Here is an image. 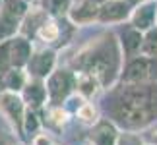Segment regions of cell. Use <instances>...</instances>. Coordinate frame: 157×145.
I'll list each match as a JSON object with an SVG mask.
<instances>
[{
	"label": "cell",
	"mask_w": 157,
	"mask_h": 145,
	"mask_svg": "<svg viewBox=\"0 0 157 145\" xmlns=\"http://www.w3.org/2000/svg\"><path fill=\"white\" fill-rule=\"evenodd\" d=\"M140 54H144L147 58H157V23L153 27H149L147 31H144Z\"/></svg>",
	"instance_id": "obj_20"
},
{
	"label": "cell",
	"mask_w": 157,
	"mask_h": 145,
	"mask_svg": "<svg viewBox=\"0 0 157 145\" xmlns=\"http://www.w3.org/2000/svg\"><path fill=\"white\" fill-rule=\"evenodd\" d=\"M52 145H60V143H52Z\"/></svg>",
	"instance_id": "obj_31"
},
{
	"label": "cell",
	"mask_w": 157,
	"mask_h": 145,
	"mask_svg": "<svg viewBox=\"0 0 157 145\" xmlns=\"http://www.w3.org/2000/svg\"><path fill=\"white\" fill-rule=\"evenodd\" d=\"M60 25H58V21H56V17H52V16H49L47 20L39 25V29L35 31V37H37L43 45H47V46H51V45H54L56 41L60 39Z\"/></svg>",
	"instance_id": "obj_17"
},
{
	"label": "cell",
	"mask_w": 157,
	"mask_h": 145,
	"mask_svg": "<svg viewBox=\"0 0 157 145\" xmlns=\"http://www.w3.org/2000/svg\"><path fill=\"white\" fill-rule=\"evenodd\" d=\"M20 95H21L23 102H25V106L31 108V110H41V108H45L49 105V95H47L45 80L29 77Z\"/></svg>",
	"instance_id": "obj_10"
},
{
	"label": "cell",
	"mask_w": 157,
	"mask_h": 145,
	"mask_svg": "<svg viewBox=\"0 0 157 145\" xmlns=\"http://www.w3.org/2000/svg\"><path fill=\"white\" fill-rule=\"evenodd\" d=\"M74 116L78 118V122L83 124L86 128H91L101 120V110L93 101H82L80 105L74 108Z\"/></svg>",
	"instance_id": "obj_16"
},
{
	"label": "cell",
	"mask_w": 157,
	"mask_h": 145,
	"mask_svg": "<svg viewBox=\"0 0 157 145\" xmlns=\"http://www.w3.org/2000/svg\"><path fill=\"white\" fill-rule=\"evenodd\" d=\"M8 52H10V64L12 68H25L29 56L33 52L31 39H27L25 35H14L8 39Z\"/></svg>",
	"instance_id": "obj_12"
},
{
	"label": "cell",
	"mask_w": 157,
	"mask_h": 145,
	"mask_svg": "<svg viewBox=\"0 0 157 145\" xmlns=\"http://www.w3.org/2000/svg\"><path fill=\"white\" fill-rule=\"evenodd\" d=\"M29 80L25 68H10L2 74V83H4V89L8 91H16V93H21V89L25 87V83Z\"/></svg>",
	"instance_id": "obj_19"
},
{
	"label": "cell",
	"mask_w": 157,
	"mask_h": 145,
	"mask_svg": "<svg viewBox=\"0 0 157 145\" xmlns=\"http://www.w3.org/2000/svg\"><path fill=\"white\" fill-rule=\"evenodd\" d=\"M58 64V56L56 50L51 46H41V48H33L31 56H29L27 64H25V72L29 77H37V80H47L54 68Z\"/></svg>",
	"instance_id": "obj_7"
},
{
	"label": "cell",
	"mask_w": 157,
	"mask_h": 145,
	"mask_svg": "<svg viewBox=\"0 0 157 145\" xmlns=\"http://www.w3.org/2000/svg\"><path fill=\"white\" fill-rule=\"evenodd\" d=\"M105 2L107 0H72L66 17L70 20L72 25H78V27L97 23L99 10Z\"/></svg>",
	"instance_id": "obj_8"
},
{
	"label": "cell",
	"mask_w": 157,
	"mask_h": 145,
	"mask_svg": "<svg viewBox=\"0 0 157 145\" xmlns=\"http://www.w3.org/2000/svg\"><path fill=\"white\" fill-rule=\"evenodd\" d=\"M49 105L66 106V102L76 93V72L72 68H54V72L45 80Z\"/></svg>",
	"instance_id": "obj_4"
},
{
	"label": "cell",
	"mask_w": 157,
	"mask_h": 145,
	"mask_svg": "<svg viewBox=\"0 0 157 145\" xmlns=\"http://www.w3.org/2000/svg\"><path fill=\"white\" fill-rule=\"evenodd\" d=\"M0 145H10V141L6 139V137H4L2 134H0Z\"/></svg>",
	"instance_id": "obj_26"
},
{
	"label": "cell",
	"mask_w": 157,
	"mask_h": 145,
	"mask_svg": "<svg viewBox=\"0 0 157 145\" xmlns=\"http://www.w3.org/2000/svg\"><path fill=\"white\" fill-rule=\"evenodd\" d=\"M39 130H43V120L39 118V110H31V108H27L25 118H23V136L33 137Z\"/></svg>",
	"instance_id": "obj_21"
},
{
	"label": "cell",
	"mask_w": 157,
	"mask_h": 145,
	"mask_svg": "<svg viewBox=\"0 0 157 145\" xmlns=\"http://www.w3.org/2000/svg\"><path fill=\"white\" fill-rule=\"evenodd\" d=\"M117 145H146V141L140 132H120Z\"/></svg>",
	"instance_id": "obj_23"
},
{
	"label": "cell",
	"mask_w": 157,
	"mask_h": 145,
	"mask_svg": "<svg viewBox=\"0 0 157 145\" xmlns=\"http://www.w3.org/2000/svg\"><path fill=\"white\" fill-rule=\"evenodd\" d=\"M25 2H35V0H25Z\"/></svg>",
	"instance_id": "obj_30"
},
{
	"label": "cell",
	"mask_w": 157,
	"mask_h": 145,
	"mask_svg": "<svg viewBox=\"0 0 157 145\" xmlns=\"http://www.w3.org/2000/svg\"><path fill=\"white\" fill-rule=\"evenodd\" d=\"M130 12L132 6L128 0H107L99 10L97 23H101V25H118V23L128 21Z\"/></svg>",
	"instance_id": "obj_9"
},
{
	"label": "cell",
	"mask_w": 157,
	"mask_h": 145,
	"mask_svg": "<svg viewBox=\"0 0 157 145\" xmlns=\"http://www.w3.org/2000/svg\"><path fill=\"white\" fill-rule=\"evenodd\" d=\"M153 80H157V58L136 54V56L124 60L118 83H144Z\"/></svg>",
	"instance_id": "obj_5"
},
{
	"label": "cell",
	"mask_w": 157,
	"mask_h": 145,
	"mask_svg": "<svg viewBox=\"0 0 157 145\" xmlns=\"http://www.w3.org/2000/svg\"><path fill=\"white\" fill-rule=\"evenodd\" d=\"M31 145H52V137H51L49 132L39 130L37 134L31 137Z\"/></svg>",
	"instance_id": "obj_24"
},
{
	"label": "cell",
	"mask_w": 157,
	"mask_h": 145,
	"mask_svg": "<svg viewBox=\"0 0 157 145\" xmlns=\"http://www.w3.org/2000/svg\"><path fill=\"white\" fill-rule=\"evenodd\" d=\"M4 89V83H2V74H0V91Z\"/></svg>",
	"instance_id": "obj_28"
},
{
	"label": "cell",
	"mask_w": 157,
	"mask_h": 145,
	"mask_svg": "<svg viewBox=\"0 0 157 145\" xmlns=\"http://www.w3.org/2000/svg\"><path fill=\"white\" fill-rule=\"evenodd\" d=\"M128 21L138 31H142V33L147 31L149 27H153L157 23V2L155 0H146L142 4H136L130 12Z\"/></svg>",
	"instance_id": "obj_11"
},
{
	"label": "cell",
	"mask_w": 157,
	"mask_h": 145,
	"mask_svg": "<svg viewBox=\"0 0 157 145\" xmlns=\"http://www.w3.org/2000/svg\"><path fill=\"white\" fill-rule=\"evenodd\" d=\"M10 145H21V143H10Z\"/></svg>",
	"instance_id": "obj_29"
},
{
	"label": "cell",
	"mask_w": 157,
	"mask_h": 145,
	"mask_svg": "<svg viewBox=\"0 0 157 145\" xmlns=\"http://www.w3.org/2000/svg\"><path fill=\"white\" fill-rule=\"evenodd\" d=\"M41 2H43V8L47 10L49 16L60 17V16L68 14V8H70L72 0H41Z\"/></svg>",
	"instance_id": "obj_22"
},
{
	"label": "cell",
	"mask_w": 157,
	"mask_h": 145,
	"mask_svg": "<svg viewBox=\"0 0 157 145\" xmlns=\"http://www.w3.org/2000/svg\"><path fill=\"white\" fill-rule=\"evenodd\" d=\"M103 89H101L97 77L86 72H76V95H80L83 101H93Z\"/></svg>",
	"instance_id": "obj_14"
},
{
	"label": "cell",
	"mask_w": 157,
	"mask_h": 145,
	"mask_svg": "<svg viewBox=\"0 0 157 145\" xmlns=\"http://www.w3.org/2000/svg\"><path fill=\"white\" fill-rule=\"evenodd\" d=\"M27 106L23 102L21 95L16 91H8L2 89L0 91V116L4 118V122L8 124V128L12 130L17 139H25L23 136V118H25Z\"/></svg>",
	"instance_id": "obj_3"
},
{
	"label": "cell",
	"mask_w": 157,
	"mask_h": 145,
	"mask_svg": "<svg viewBox=\"0 0 157 145\" xmlns=\"http://www.w3.org/2000/svg\"><path fill=\"white\" fill-rule=\"evenodd\" d=\"M107 118L120 132H142L157 124V80L118 83L109 91Z\"/></svg>",
	"instance_id": "obj_1"
},
{
	"label": "cell",
	"mask_w": 157,
	"mask_h": 145,
	"mask_svg": "<svg viewBox=\"0 0 157 145\" xmlns=\"http://www.w3.org/2000/svg\"><path fill=\"white\" fill-rule=\"evenodd\" d=\"M142 35H144L142 31H138V29L132 27V25L126 27L122 35H117V37H118V43H120V48H122V54H124V60L136 56V54H140Z\"/></svg>",
	"instance_id": "obj_15"
},
{
	"label": "cell",
	"mask_w": 157,
	"mask_h": 145,
	"mask_svg": "<svg viewBox=\"0 0 157 145\" xmlns=\"http://www.w3.org/2000/svg\"><path fill=\"white\" fill-rule=\"evenodd\" d=\"M47 120H45V126H49L51 130L54 132H60L64 130V126L68 124L70 120V112L66 106H56V105H47Z\"/></svg>",
	"instance_id": "obj_18"
},
{
	"label": "cell",
	"mask_w": 157,
	"mask_h": 145,
	"mask_svg": "<svg viewBox=\"0 0 157 145\" xmlns=\"http://www.w3.org/2000/svg\"><path fill=\"white\" fill-rule=\"evenodd\" d=\"M86 145H91V143H89V141H87V143H86Z\"/></svg>",
	"instance_id": "obj_32"
},
{
	"label": "cell",
	"mask_w": 157,
	"mask_h": 145,
	"mask_svg": "<svg viewBox=\"0 0 157 145\" xmlns=\"http://www.w3.org/2000/svg\"><path fill=\"white\" fill-rule=\"evenodd\" d=\"M124 66V54L117 33H103L87 41L70 60L74 72H86L97 77L103 91H111L118 85Z\"/></svg>",
	"instance_id": "obj_2"
},
{
	"label": "cell",
	"mask_w": 157,
	"mask_h": 145,
	"mask_svg": "<svg viewBox=\"0 0 157 145\" xmlns=\"http://www.w3.org/2000/svg\"><path fill=\"white\" fill-rule=\"evenodd\" d=\"M120 130L109 118H101L89 132V143L91 145H117Z\"/></svg>",
	"instance_id": "obj_13"
},
{
	"label": "cell",
	"mask_w": 157,
	"mask_h": 145,
	"mask_svg": "<svg viewBox=\"0 0 157 145\" xmlns=\"http://www.w3.org/2000/svg\"><path fill=\"white\" fill-rule=\"evenodd\" d=\"M29 2L25 0H2L0 4V43L20 33Z\"/></svg>",
	"instance_id": "obj_6"
},
{
	"label": "cell",
	"mask_w": 157,
	"mask_h": 145,
	"mask_svg": "<svg viewBox=\"0 0 157 145\" xmlns=\"http://www.w3.org/2000/svg\"><path fill=\"white\" fill-rule=\"evenodd\" d=\"M144 141H146V145H157V130H149L144 136Z\"/></svg>",
	"instance_id": "obj_25"
},
{
	"label": "cell",
	"mask_w": 157,
	"mask_h": 145,
	"mask_svg": "<svg viewBox=\"0 0 157 145\" xmlns=\"http://www.w3.org/2000/svg\"><path fill=\"white\" fill-rule=\"evenodd\" d=\"M128 2H130V6H132V8H134L136 4H142V2H146V0H128Z\"/></svg>",
	"instance_id": "obj_27"
}]
</instances>
